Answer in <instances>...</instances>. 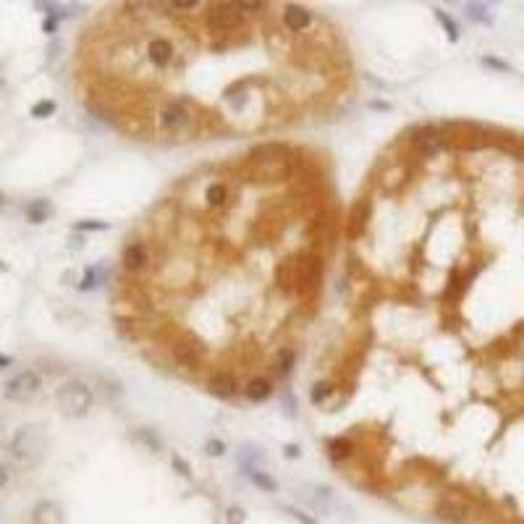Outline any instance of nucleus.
<instances>
[{
  "instance_id": "f257e3e1",
  "label": "nucleus",
  "mask_w": 524,
  "mask_h": 524,
  "mask_svg": "<svg viewBox=\"0 0 524 524\" xmlns=\"http://www.w3.org/2000/svg\"><path fill=\"white\" fill-rule=\"evenodd\" d=\"M155 121H158V132L163 136H168V139H192V134L205 129L197 105L189 103L186 97H171V100H165V103L158 108Z\"/></svg>"
},
{
  "instance_id": "f03ea898",
  "label": "nucleus",
  "mask_w": 524,
  "mask_h": 524,
  "mask_svg": "<svg viewBox=\"0 0 524 524\" xmlns=\"http://www.w3.org/2000/svg\"><path fill=\"white\" fill-rule=\"evenodd\" d=\"M294 268H297V294L294 299L301 304H314L323 288V255L317 249L301 252L294 257Z\"/></svg>"
},
{
  "instance_id": "7ed1b4c3",
  "label": "nucleus",
  "mask_w": 524,
  "mask_h": 524,
  "mask_svg": "<svg viewBox=\"0 0 524 524\" xmlns=\"http://www.w3.org/2000/svg\"><path fill=\"white\" fill-rule=\"evenodd\" d=\"M244 14L236 8V3H212L205 11V29L218 37V40H228L234 45V32L244 29Z\"/></svg>"
},
{
  "instance_id": "20e7f679",
  "label": "nucleus",
  "mask_w": 524,
  "mask_h": 524,
  "mask_svg": "<svg viewBox=\"0 0 524 524\" xmlns=\"http://www.w3.org/2000/svg\"><path fill=\"white\" fill-rule=\"evenodd\" d=\"M168 351H171V360L186 373H197L205 364V344L192 333H181L176 338H171Z\"/></svg>"
},
{
  "instance_id": "39448f33",
  "label": "nucleus",
  "mask_w": 524,
  "mask_h": 524,
  "mask_svg": "<svg viewBox=\"0 0 524 524\" xmlns=\"http://www.w3.org/2000/svg\"><path fill=\"white\" fill-rule=\"evenodd\" d=\"M55 401L66 417H84L92 409V390L82 380H66L55 393Z\"/></svg>"
},
{
  "instance_id": "423d86ee",
  "label": "nucleus",
  "mask_w": 524,
  "mask_h": 524,
  "mask_svg": "<svg viewBox=\"0 0 524 524\" xmlns=\"http://www.w3.org/2000/svg\"><path fill=\"white\" fill-rule=\"evenodd\" d=\"M8 451L16 462H37L45 451V435L37 425H24L14 433Z\"/></svg>"
},
{
  "instance_id": "0eeeda50",
  "label": "nucleus",
  "mask_w": 524,
  "mask_h": 524,
  "mask_svg": "<svg viewBox=\"0 0 524 524\" xmlns=\"http://www.w3.org/2000/svg\"><path fill=\"white\" fill-rule=\"evenodd\" d=\"M40 386H42V380H40V375L34 373V370H21V373L14 375L3 386V399L14 401V404H24V401H29V399L37 396Z\"/></svg>"
},
{
  "instance_id": "6e6552de",
  "label": "nucleus",
  "mask_w": 524,
  "mask_h": 524,
  "mask_svg": "<svg viewBox=\"0 0 524 524\" xmlns=\"http://www.w3.org/2000/svg\"><path fill=\"white\" fill-rule=\"evenodd\" d=\"M406 139H409V147L417 158H430L446 147V136L435 126H417L406 134Z\"/></svg>"
},
{
  "instance_id": "1a4fd4ad",
  "label": "nucleus",
  "mask_w": 524,
  "mask_h": 524,
  "mask_svg": "<svg viewBox=\"0 0 524 524\" xmlns=\"http://www.w3.org/2000/svg\"><path fill=\"white\" fill-rule=\"evenodd\" d=\"M370 218H373V199L364 195L351 205L349 215H346V236L351 241L362 239L367 225H370Z\"/></svg>"
},
{
  "instance_id": "9d476101",
  "label": "nucleus",
  "mask_w": 524,
  "mask_h": 524,
  "mask_svg": "<svg viewBox=\"0 0 524 524\" xmlns=\"http://www.w3.org/2000/svg\"><path fill=\"white\" fill-rule=\"evenodd\" d=\"M152 262V255H150V247L145 244V241H129L126 247H123V255H121V265L126 273H132V275H139L142 270H147Z\"/></svg>"
},
{
  "instance_id": "9b49d317",
  "label": "nucleus",
  "mask_w": 524,
  "mask_h": 524,
  "mask_svg": "<svg viewBox=\"0 0 524 524\" xmlns=\"http://www.w3.org/2000/svg\"><path fill=\"white\" fill-rule=\"evenodd\" d=\"M147 60H150L155 68H171V63L176 60V45H173V40L171 37H165V34H155L150 37V42H147Z\"/></svg>"
},
{
  "instance_id": "f8f14e48",
  "label": "nucleus",
  "mask_w": 524,
  "mask_h": 524,
  "mask_svg": "<svg viewBox=\"0 0 524 524\" xmlns=\"http://www.w3.org/2000/svg\"><path fill=\"white\" fill-rule=\"evenodd\" d=\"M291 152L284 142H262V145H255L252 150H249V163L255 165H270V163H281V160H288L291 158Z\"/></svg>"
},
{
  "instance_id": "ddd939ff",
  "label": "nucleus",
  "mask_w": 524,
  "mask_h": 524,
  "mask_svg": "<svg viewBox=\"0 0 524 524\" xmlns=\"http://www.w3.org/2000/svg\"><path fill=\"white\" fill-rule=\"evenodd\" d=\"M435 516L446 524H464L469 519V506H466L464 501L449 495V498H440L435 503Z\"/></svg>"
},
{
  "instance_id": "4468645a",
  "label": "nucleus",
  "mask_w": 524,
  "mask_h": 524,
  "mask_svg": "<svg viewBox=\"0 0 524 524\" xmlns=\"http://www.w3.org/2000/svg\"><path fill=\"white\" fill-rule=\"evenodd\" d=\"M208 390L215 399H231V396H236V390H239V377L234 373L221 370V373L210 375Z\"/></svg>"
},
{
  "instance_id": "2eb2a0df",
  "label": "nucleus",
  "mask_w": 524,
  "mask_h": 524,
  "mask_svg": "<svg viewBox=\"0 0 524 524\" xmlns=\"http://www.w3.org/2000/svg\"><path fill=\"white\" fill-rule=\"evenodd\" d=\"M275 286H278V291L286 294V297H294V294H297V268H294V257L278 262V268H275Z\"/></svg>"
},
{
  "instance_id": "dca6fc26",
  "label": "nucleus",
  "mask_w": 524,
  "mask_h": 524,
  "mask_svg": "<svg viewBox=\"0 0 524 524\" xmlns=\"http://www.w3.org/2000/svg\"><path fill=\"white\" fill-rule=\"evenodd\" d=\"M310 24H312V14H310L307 8H301V5H286V11H284L286 29L299 34V32L310 29Z\"/></svg>"
},
{
  "instance_id": "f3484780",
  "label": "nucleus",
  "mask_w": 524,
  "mask_h": 524,
  "mask_svg": "<svg viewBox=\"0 0 524 524\" xmlns=\"http://www.w3.org/2000/svg\"><path fill=\"white\" fill-rule=\"evenodd\" d=\"M406 179H409V168H406L404 163H396L393 165V171H383V179H380V184H383V189L386 192H399L401 186L406 184Z\"/></svg>"
},
{
  "instance_id": "a211bd4d",
  "label": "nucleus",
  "mask_w": 524,
  "mask_h": 524,
  "mask_svg": "<svg viewBox=\"0 0 524 524\" xmlns=\"http://www.w3.org/2000/svg\"><path fill=\"white\" fill-rule=\"evenodd\" d=\"M231 199V192L223 181H212L208 189H205V202H208L210 210H223Z\"/></svg>"
},
{
  "instance_id": "6ab92c4d",
  "label": "nucleus",
  "mask_w": 524,
  "mask_h": 524,
  "mask_svg": "<svg viewBox=\"0 0 524 524\" xmlns=\"http://www.w3.org/2000/svg\"><path fill=\"white\" fill-rule=\"evenodd\" d=\"M244 396L252 401V404H260V401H265L273 396V383L265 380V377H252L249 383H247V388H244Z\"/></svg>"
},
{
  "instance_id": "aec40b11",
  "label": "nucleus",
  "mask_w": 524,
  "mask_h": 524,
  "mask_svg": "<svg viewBox=\"0 0 524 524\" xmlns=\"http://www.w3.org/2000/svg\"><path fill=\"white\" fill-rule=\"evenodd\" d=\"M116 323H118V333L123 338H129V341H136L139 338V333H142V320L136 317V314H118L116 317Z\"/></svg>"
},
{
  "instance_id": "412c9836",
  "label": "nucleus",
  "mask_w": 524,
  "mask_h": 524,
  "mask_svg": "<svg viewBox=\"0 0 524 524\" xmlns=\"http://www.w3.org/2000/svg\"><path fill=\"white\" fill-rule=\"evenodd\" d=\"M294 362H297V351H294L291 346H284V349H278V354H275V362H273V373L278 375V377H286V375L291 373Z\"/></svg>"
},
{
  "instance_id": "4be33fe9",
  "label": "nucleus",
  "mask_w": 524,
  "mask_h": 524,
  "mask_svg": "<svg viewBox=\"0 0 524 524\" xmlns=\"http://www.w3.org/2000/svg\"><path fill=\"white\" fill-rule=\"evenodd\" d=\"M50 215H53L50 199H32L29 205H27V221L29 223H45Z\"/></svg>"
},
{
  "instance_id": "5701e85b",
  "label": "nucleus",
  "mask_w": 524,
  "mask_h": 524,
  "mask_svg": "<svg viewBox=\"0 0 524 524\" xmlns=\"http://www.w3.org/2000/svg\"><path fill=\"white\" fill-rule=\"evenodd\" d=\"M328 453L333 462H346V459L354 456V443L349 438H336V440L328 443Z\"/></svg>"
},
{
  "instance_id": "b1692460",
  "label": "nucleus",
  "mask_w": 524,
  "mask_h": 524,
  "mask_svg": "<svg viewBox=\"0 0 524 524\" xmlns=\"http://www.w3.org/2000/svg\"><path fill=\"white\" fill-rule=\"evenodd\" d=\"M100 284H105V268L103 265H95V268L84 270V278L79 281V288H82V291H92V288H97Z\"/></svg>"
},
{
  "instance_id": "393cba45",
  "label": "nucleus",
  "mask_w": 524,
  "mask_h": 524,
  "mask_svg": "<svg viewBox=\"0 0 524 524\" xmlns=\"http://www.w3.org/2000/svg\"><path fill=\"white\" fill-rule=\"evenodd\" d=\"M34 522L37 524H60V511L55 503H40L34 511Z\"/></svg>"
},
{
  "instance_id": "a878e982",
  "label": "nucleus",
  "mask_w": 524,
  "mask_h": 524,
  "mask_svg": "<svg viewBox=\"0 0 524 524\" xmlns=\"http://www.w3.org/2000/svg\"><path fill=\"white\" fill-rule=\"evenodd\" d=\"M247 475H249V479L255 482L257 488H262L265 493H275V490H278V482L270 477L268 472H262V469H257L255 466V469H247Z\"/></svg>"
},
{
  "instance_id": "bb28decb",
  "label": "nucleus",
  "mask_w": 524,
  "mask_h": 524,
  "mask_svg": "<svg viewBox=\"0 0 524 524\" xmlns=\"http://www.w3.org/2000/svg\"><path fill=\"white\" fill-rule=\"evenodd\" d=\"M464 14L466 18H472L475 24H493V16L488 11V5H482V3H466Z\"/></svg>"
},
{
  "instance_id": "cd10ccee",
  "label": "nucleus",
  "mask_w": 524,
  "mask_h": 524,
  "mask_svg": "<svg viewBox=\"0 0 524 524\" xmlns=\"http://www.w3.org/2000/svg\"><path fill=\"white\" fill-rule=\"evenodd\" d=\"M433 14H435V18H438V24L446 29L451 42H456V40H459V24H456L446 11H440V8H433Z\"/></svg>"
},
{
  "instance_id": "c85d7f7f",
  "label": "nucleus",
  "mask_w": 524,
  "mask_h": 524,
  "mask_svg": "<svg viewBox=\"0 0 524 524\" xmlns=\"http://www.w3.org/2000/svg\"><path fill=\"white\" fill-rule=\"evenodd\" d=\"M134 440L136 443H145L150 451H160V446H163V440H160V435L158 433H152L150 427H139L134 433Z\"/></svg>"
},
{
  "instance_id": "c756f323",
  "label": "nucleus",
  "mask_w": 524,
  "mask_h": 524,
  "mask_svg": "<svg viewBox=\"0 0 524 524\" xmlns=\"http://www.w3.org/2000/svg\"><path fill=\"white\" fill-rule=\"evenodd\" d=\"M239 462L244 469H255L257 462H262V449H257V446H249V443H247L239 453Z\"/></svg>"
},
{
  "instance_id": "7c9ffc66",
  "label": "nucleus",
  "mask_w": 524,
  "mask_h": 524,
  "mask_svg": "<svg viewBox=\"0 0 524 524\" xmlns=\"http://www.w3.org/2000/svg\"><path fill=\"white\" fill-rule=\"evenodd\" d=\"M333 393H336L333 383H325V380H323V383H314L312 390H310V401L317 406V404H323V401H328Z\"/></svg>"
},
{
  "instance_id": "2f4dec72",
  "label": "nucleus",
  "mask_w": 524,
  "mask_h": 524,
  "mask_svg": "<svg viewBox=\"0 0 524 524\" xmlns=\"http://www.w3.org/2000/svg\"><path fill=\"white\" fill-rule=\"evenodd\" d=\"M464 288H466V281H462V278H459V270H453V273H451V281H449V291H446V297H449V299H459V294H462Z\"/></svg>"
},
{
  "instance_id": "473e14b6",
  "label": "nucleus",
  "mask_w": 524,
  "mask_h": 524,
  "mask_svg": "<svg viewBox=\"0 0 524 524\" xmlns=\"http://www.w3.org/2000/svg\"><path fill=\"white\" fill-rule=\"evenodd\" d=\"M55 113V103L53 100H40V103L32 105V116L34 118H47V116H53Z\"/></svg>"
},
{
  "instance_id": "72a5a7b5",
  "label": "nucleus",
  "mask_w": 524,
  "mask_h": 524,
  "mask_svg": "<svg viewBox=\"0 0 524 524\" xmlns=\"http://www.w3.org/2000/svg\"><path fill=\"white\" fill-rule=\"evenodd\" d=\"M482 66H488V68H495V71H503V74H509L511 66L506 60L495 58V55H482Z\"/></svg>"
},
{
  "instance_id": "f704fd0d",
  "label": "nucleus",
  "mask_w": 524,
  "mask_h": 524,
  "mask_svg": "<svg viewBox=\"0 0 524 524\" xmlns=\"http://www.w3.org/2000/svg\"><path fill=\"white\" fill-rule=\"evenodd\" d=\"M74 228L76 231H108L110 223H105V221H79Z\"/></svg>"
},
{
  "instance_id": "c9c22d12",
  "label": "nucleus",
  "mask_w": 524,
  "mask_h": 524,
  "mask_svg": "<svg viewBox=\"0 0 524 524\" xmlns=\"http://www.w3.org/2000/svg\"><path fill=\"white\" fill-rule=\"evenodd\" d=\"M205 453H208V456H223L225 443L223 440H218V438H210L208 443H205Z\"/></svg>"
},
{
  "instance_id": "e433bc0d",
  "label": "nucleus",
  "mask_w": 524,
  "mask_h": 524,
  "mask_svg": "<svg viewBox=\"0 0 524 524\" xmlns=\"http://www.w3.org/2000/svg\"><path fill=\"white\" fill-rule=\"evenodd\" d=\"M199 5H202L199 0H171L168 3V8H173V11H195Z\"/></svg>"
},
{
  "instance_id": "4c0bfd02",
  "label": "nucleus",
  "mask_w": 524,
  "mask_h": 524,
  "mask_svg": "<svg viewBox=\"0 0 524 524\" xmlns=\"http://www.w3.org/2000/svg\"><path fill=\"white\" fill-rule=\"evenodd\" d=\"M171 464L176 466L184 477H189V475H192V466H189V462H186L181 453H173V456H171Z\"/></svg>"
},
{
  "instance_id": "58836bf2",
  "label": "nucleus",
  "mask_w": 524,
  "mask_h": 524,
  "mask_svg": "<svg viewBox=\"0 0 524 524\" xmlns=\"http://www.w3.org/2000/svg\"><path fill=\"white\" fill-rule=\"evenodd\" d=\"M236 8H239L241 14H257V11L268 8V5H265V3H249V0H239V3H236Z\"/></svg>"
},
{
  "instance_id": "ea45409f",
  "label": "nucleus",
  "mask_w": 524,
  "mask_h": 524,
  "mask_svg": "<svg viewBox=\"0 0 524 524\" xmlns=\"http://www.w3.org/2000/svg\"><path fill=\"white\" fill-rule=\"evenodd\" d=\"M257 360H260V349L252 344L244 346V362H247V364H255Z\"/></svg>"
},
{
  "instance_id": "a19ab883",
  "label": "nucleus",
  "mask_w": 524,
  "mask_h": 524,
  "mask_svg": "<svg viewBox=\"0 0 524 524\" xmlns=\"http://www.w3.org/2000/svg\"><path fill=\"white\" fill-rule=\"evenodd\" d=\"M58 18L60 16H47L45 24H42V32H45V34H53V32L58 29Z\"/></svg>"
},
{
  "instance_id": "79ce46f5",
  "label": "nucleus",
  "mask_w": 524,
  "mask_h": 524,
  "mask_svg": "<svg viewBox=\"0 0 524 524\" xmlns=\"http://www.w3.org/2000/svg\"><path fill=\"white\" fill-rule=\"evenodd\" d=\"M228 524H244V511L241 509H228Z\"/></svg>"
},
{
  "instance_id": "37998d69",
  "label": "nucleus",
  "mask_w": 524,
  "mask_h": 524,
  "mask_svg": "<svg viewBox=\"0 0 524 524\" xmlns=\"http://www.w3.org/2000/svg\"><path fill=\"white\" fill-rule=\"evenodd\" d=\"M288 511H291V516H294L297 522H301V524H317L314 519H310V516H307L304 511H299V509H288Z\"/></svg>"
},
{
  "instance_id": "c03bdc74",
  "label": "nucleus",
  "mask_w": 524,
  "mask_h": 524,
  "mask_svg": "<svg viewBox=\"0 0 524 524\" xmlns=\"http://www.w3.org/2000/svg\"><path fill=\"white\" fill-rule=\"evenodd\" d=\"M284 451H286V456H288V459H299L301 456V449L297 446V443H288Z\"/></svg>"
},
{
  "instance_id": "a18cd8bd",
  "label": "nucleus",
  "mask_w": 524,
  "mask_h": 524,
  "mask_svg": "<svg viewBox=\"0 0 524 524\" xmlns=\"http://www.w3.org/2000/svg\"><path fill=\"white\" fill-rule=\"evenodd\" d=\"M8 479H11V472H8V466L0 462V488H5V485H8Z\"/></svg>"
},
{
  "instance_id": "49530a36",
  "label": "nucleus",
  "mask_w": 524,
  "mask_h": 524,
  "mask_svg": "<svg viewBox=\"0 0 524 524\" xmlns=\"http://www.w3.org/2000/svg\"><path fill=\"white\" fill-rule=\"evenodd\" d=\"M370 108H373V110H390V103H380V100H373V103H370Z\"/></svg>"
},
{
  "instance_id": "de8ad7c7",
  "label": "nucleus",
  "mask_w": 524,
  "mask_h": 524,
  "mask_svg": "<svg viewBox=\"0 0 524 524\" xmlns=\"http://www.w3.org/2000/svg\"><path fill=\"white\" fill-rule=\"evenodd\" d=\"M11 362H14V360H11L8 354H0V370H5V367H8Z\"/></svg>"
},
{
  "instance_id": "09e8293b",
  "label": "nucleus",
  "mask_w": 524,
  "mask_h": 524,
  "mask_svg": "<svg viewBox=\"0 0 524 524\" xmlns=\"http://www.w3.org/2000/svg\"><path fill=\"white\" fill-rule=\"evenodd\" d=\"M0 270H8V265H5V262H3V260H0Z\"/></svg>"
},
{
  "instance_id": "8fccbe9b",
  "label": "nucleus",
  "mask_w": 524,
  "mask_h": 524,
  "mask_svg": "<svg viewBox=\"0 0 524 524\" xmlns=\"http://www.w3.org/2000/svg\"><path fill=\"white\" fill-rule=\"evenodd\" d=\"M0 199H3V197H0Z\"/></svg>"
}]
</instances>
